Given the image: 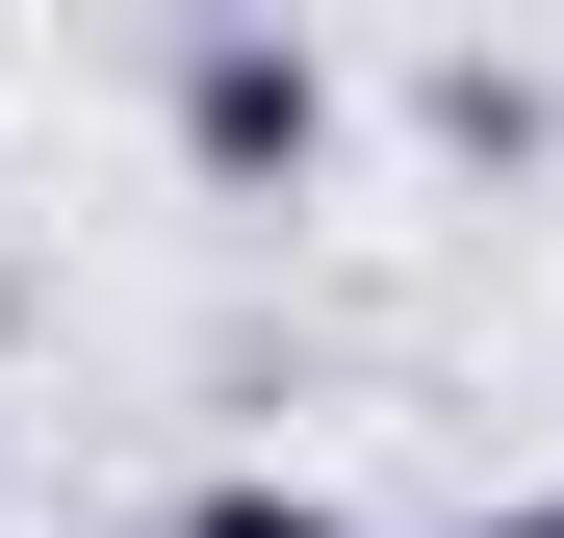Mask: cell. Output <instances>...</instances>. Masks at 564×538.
I'll return each mask as SVG.
<instances>
[{"label": "cell", "instance_id": "cell-1", "mask_svg": "<svg viewBox=\"0 0 564 538\" xmlns=\"http://www.w3.org/2000/svg\"><path fill=\"white\" fill-rule=\"evenodd\" d=\"M180 179H206V206H308L334 179V52L282 26V0H206V26H180Z\"/></svg>", "mask_w": 564, "mask_h": 538}, {"label": "cell", "instance_id": "cell-2", "mask_svg": "<svg viewBox=\"0 0 564 538\" xmlns=\"http://www.w3.org/2000/svg\"><path fill=\"white\" fill-rule=\"evenodd\" d=\"M154 538H359V513H334V487H282V462H206Z\"/></svg>", "mask_w": 564, "mask_h": 538}, {"label": "cell", "instance_id": "cell-3", "mask_svg": "<svg viewBox=\"0 0 564 538\" xmlns=\"http://www.w3.org/2000/svg\"><path fill=\"white\" fill-rule=\"evenodd\" d=\"M462 538H564V487H513V513H462Z\"/></svg>", "mask_w": 564, "mask_h": 538}]
</instances>
